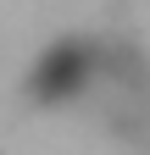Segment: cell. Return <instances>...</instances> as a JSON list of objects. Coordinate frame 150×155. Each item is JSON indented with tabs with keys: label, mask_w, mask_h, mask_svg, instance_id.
<instances>
[{
	"label": "cell",
	"mask_w": 150,
	"mask_h": 155,
	"mask_svg": "<svg viewBox=\"0 0 150 155\" xmlns=\"http://www.w3.org/2000/svg\"><path fill=\"white\" fill-rule=\"evenodd\" d=\"M95 89V39L78 45V39H67V45H56L39 67H33V94L39 100H78V94Z\"/></svg>",
	"instance_id": "1"
}]
</instances>
